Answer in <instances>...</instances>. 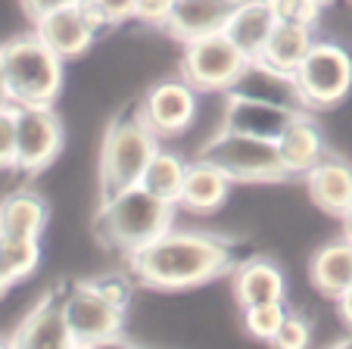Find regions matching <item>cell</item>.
<instances>
[{"label": "cell", "instance_id": "cell-1", "mask_svg": "<svg viewBox=\"0 0 352 349\" xmlns=\"http://www.w3.org/2000/svg\"><path fill=\"white\" fill-rule=\"evenodd\" d=\"M234 265V246L203 231L168 228L146 246L128 253V268L153 290H187L225 275Z\"/></svg>", "mask_w": 352, "mask_h": 349}, {"label": "cell", "instance_id": "cell-2", "mask_svg": "<svg viewBox=\"0 0 352 349\" xmlns=\"http://www.w3.org/2000/svg\"><path fill=\"white\" fill-rule=\"evenodd\" d=\"M175 206L172 200L146 191L144 184H131L103 197L97 212V237L107 246L122 253H134L175 228Z\"/></svg>", "mask_w": 352, "mask_h": 349}, {"label": "cell", "instance_id": "cell-3", "mask_svg": "<svg viewBox=\"0 0 352 349\" xmlns=\"http://www.w3.org/2000/svg\"><path fill=\"white\" fill-rule=\"evenodd\" d=\"M0 60L7 75L13 106H54L66 78V60L44 44L38 32L16 34L0 44Z\"/></svg>", "mask_w": 352, "mask_h": 349}, {"label": "cell", "instance_id": "cell-4", "mask_svg": "<svg viewBox=\"0 0 352 349\" xmlns=\"http://www.w3.org/2000/svg\"><path fill=\"white\" fill-rule=\"evenodd\" d=\"M162 140L146 128L140 112L119 116L116 122H109L103 147H100V191H103V197L140 184Z\"/></svg>", "mask_w": 352, "mask_h": 349}, {"label": "cell", "instance_id": "cell-5", "mask_svg": "<svg viewBox=\"0 0 352 349\" xmlns=\"http://www.w3.org/2000/svg\"><path fill=\"white\" fill-rule=\"evenodd\" d=\"M199 156L225 171L231 184L234 181H240V184H272V181L290 178L274 140L231 131V128H221L215 138H209L199 150Z\"/></svg>", "mask_w": 352, "mask_h": 349}, {"label": "cell", "instance_id": "cell-6", "mask_svg": "<svg viewBox=\"0 0 352 349\" xmlns=\"http://www.w3.org/2000/svg\"><path fill=\"white\" fill-rule=\"evenodd\" d=\"M250 56L225 32L184 41L181 78H187L199 94H225L237 85Z\"/></svg>", "mask_w": 352, "mask_h": 349}, {"label": "cell", "instance_id": "cell-7", "mask_svg": "<svg viewBox=\"0 0 352 349\" xmlns=\"http://www.w3.org/2000/svg\"><path fill=\"white\" fill-rule=\"evenodd\" d=\"M63 306H66V321L78 346H103V343L122 340L125 309L116 306L94 281L69 284Z\"/></svg>", "mask_w": 352, "mask_h": 349}, {"label": "cell", "instance_id": "cell-8", "mask_svg": "<svg viewBox=\"0 0 352 349\" xmlns=\"http://www.w3.org/2000/svg\"><path fill=\"white\" fill-rule=\"evenodd\" d=\"M296 81L306 94L309 109H331L346 100L352 87V56L333 41H315L306 60L299 63Z\"/></svg>", "mask_w": 352, "mask_h": 349}, {"label": "cell", "instance_id": "cell-9", "mask_svg": "<svg viewBox=\"0 0 352 349\" xmlns=\"http://www.w3.org/2000/svg\"><path fill=\"white\" fill-rule=\"evenodd\" d=\"M63 140L66 131L54 106H16V171H44L60 156Z\"/></svg>", "mask_w": 352, "mask_h": 349}, {"label": "cell", "instance_id": "cell-10", "mask_svg": "<svg viewBox=\"0 0 352 349\" xmlns=\"http://www.w3.org/2000/svg\"><path fill=\"white\" fill-rule=\"evenodd\" d=\"M197 94L199 91L187 78L160 81V85H153L146 91L138 112H140V119L146 122V128L160 140L178 138V134H184L187 128L193 125V119H197V109H199Z\"/></svg>", "mask_w": 352, "mask_h": 349}, {"label": "cell", "instance_id": "cell-11", "mask_svg": "<svg viewBox=\"0 0 352 349\" xmlns=\"http://www.w3.org/2000/svg\"><path fill=\"white\" fill-rule=\"evenodd\" d=\"M309 112H296L287 109L278 103H265V100H253L246 94L237 91H225V112H221V122L231 131H243L253 134V138H265V140H278L287 128L296 119H302Z\"/></svg>", "mask_w": 352, "mask_h": 349}, {"label": "cell", "instance_id": "cell-12", "mask_svg": "<svg viewBox=\"0 0 352 349\" xmlns=\"http://www.w3.org/2000/svg\"><path fill=\"white\" fill-rule=\"evenodd\" d=\"M231 91L246 94V97H253V100H265V103L287 106V109H296V112H309L306 94L299 87L296 72L272 66V63L262 60V56L246 63V69L240 72L237 85H234Z\"/></svg>", "mask_w": 352, "mask_h": 349}, {"label": "cell", "instance_id": "cell-13", "mask_svg": "<svg viewBox=\"0 0 352 349\" xmlns=\"http://www.w3.org/2000/svg\"><path fill=\"white\" fill-rule=\"evenodd\" d=\"M66 293H44L41 303L22 318V324L13 330L10 343L13 346H78L75 334L66 321Z\"/></svg>", "mask_w": 352, "mask_h": 349}, {"label": "cell", "instance_id": "cell-14", "mask_svg": "<svg viewBox=\"0 0 352 349\" xmlns=\"http://www.w3.org/2000/svg\"><path fill=\"white\" fill-rule=\"evenodd\" d=\"M34 32L44 38V44L50 50H56L63 60H75V56H85L94 47V41L100 38L91 28V22L85 19L78 3L72 7H63L56 13L44 16V19L34 22Z\"/></svg>", "mask_w": 352, "mask_h": 349}, {"label": "cell", "instance_id": "cell-15", "mask_svg": "<svg viewBox=\"0 0 352 349\" xmlns=\"http://www.w3.org/2000/svg\"><path fill=\"white\" fill-rule=\"evenodd\" d=\"M306 191L318 209L340 218L352 206V165L340 156H324L306 171Z\"/></svg>", "mask_w": 352, "mask_h": 349}, {"label": "cell", "instance_id": "cell-16", "mask_svg": "<svg viewBox=\"0 0 352 349\" xmlns=\"http://www.w3.org/2000/svg\"><path fill=\"white\" fill-rule=\"evenodd\" d=\"M234 0H175L168 32L184 44L193 38H206V34L225 32L228 19L234 13Z\"/></svg>", "mask_w": 352, "mask_h": 349}, {"label": "cell", "instance_id": "cell-17", "mask_svg": "<svg viewBox=\"0 0 352 349\" xmlns=\"http://www.w3.org/2000/svg\"><path fill=\"white\" fill-rule=\"evenodd\" d=\"M228 191H231V178L221 169H215L212 162H206L203 156H197L193 162H187L178 206L187 212H197V215H209V212L225 206Z\"/></svg>", "mask_w": 352, "mask_h": 349}, {"label": "cell", "instance_id": "cell-18", "mask_svg": "<svg viewBox=\"0 0 352 349\" xmlns=\"http://www.w3.org/2000/svg\"><path fill=\"white\" fill-rule=\"evenodd\" d=\"M274 25H278V19H274V13L268 10L265 0H246V3L234 7L231 19H228V25H225V34L250 60H256V56H262V50H265Z\"/></svg>", "mask_w": 352, "mask_h": 349}, {"label": "cell", "instance_id": "cell-19", "mask_svg": "<svg viewBox=\"0 0 352 349\" xmlns=\"http://www.w3.org/2000/svg\"><path fill=\"white\" fill-rule=\"evenodd\" d=\"M274 144H278L280 162H284L287 175H302V178H306V171L315 169V165L327 156L324 153V134L318 131V125H315L309 116H302V119L293 122Z\"/></svg>", "mask_w": 352, "mask_h": 349}, {"label": "cell", "instance_id": "cell-20", "mask_svg": "<svg viewBox=\"0 0 352 349\" xmlns=\"http://www.w3.org/2000/svg\"><path fill=\"white\" fill-rule=\"evenodd\" d=\"M231 290L237 297L240 309L253 303H268V299H284L287 293V281L284 271L268 259H246L234 268V281Z\"/></svg>", "mask_w": 352, "mask_h": 349}, {"label": "cell", "instance_id": "cell-21", "mask_svg": "<svg viewBox=\"0 0 352 349\" xmlns=\"http://www.w3.org/2000/svg\"><path fill=\"white\" fill-rule=\"evenodd\" d=\"M309 277L315 290L331 299H340L352 287V240L340 237L333 244H324L309 262Z\"/></svg>", "mask_w": 352, "mask_h": 349}, {"label": "cell", "instance_id": "cell-22", "mask_svg": "<svg viewBox=\"0 0 352 349\" xmlns=\"http://www.w3.org/2000/svg\"><path fill=\"white\" fill-rule=\"evenodd\" d=\"M50 206L34 191H16L0 200V234L3 237H38L44 234Z\"/></svg>", "mask_w": 352, "mask_h": 349}, {"label": "cell", "instance_id": "cell-23", "mask_svg": "<svg viewBox=\"0 0 352 349\" xmlns=\"http://www.w3.org/2000/svg\"><path fill=\"white\" fill-rule=\"evenodd\" d=\"M315 25H299V22H278L268 38L265 50H262V60H268L272 66L287 69V72H296L299 63L306 60V53L315 44Z\"/></svg>", "mask_w": 352, "mask_h": 349}, {"label": "cell", "instance_id": "cell-24", "mask_svg": "<svg viewBox=\"0 0 352 349\" xmlns=\"http://www.w3.org/2000/svg\"><path fill=\"white\" fill-rule=\"evenodd\" d=\"M184 175H187V162L178 156V153L172 150H156V156L150 159V165H146L144 178H140V184L146 187V191L160 193V197L172 200V203H178L181 200V187H184Z\"/></svg>", "mask_w": 352, "mask_h": 349}, {"label": "cell", "instance_id": "cell-25", "mask_svg": "<svg viewBox=\"0 0 352 349\" xmlns=\"http://www.w3.org/2000/svg\"><path fill=\"white\" fill-rule=\"evenodd\" d=\"M0 265L13 281H25L41 265L38 237H0Z\"/></svg>", "mask_w": 352, "mask_h": 349}, {"label": "cell", "instance_id": "cell-26", "mask_svg": "<svg viewBox=\"0 0 352 349\" xmlns=\"http://www.w3.org/2000/svg\"><path fill=\"white\" fill-rule=\"evenodd\" d=\"M287 318V306L284 299H268V303H253L243 306V328L250 337L262 343H272L278 337L280 324Z\"/></svg>", "mask_w": 352, "mask_h": 349}, {"label": "cell", "instance_id": "cell-27", "mask_svg": "<svg viewBox=\"0 0 352 349\" xmlns=\"http://www.w3.org/2000/svg\"><path fill=\"white\" fill-rule=\"evenodd\" d=\"M265 3L278 22H299V25H318L324 10L321 0H265Z\"/></svg>", "mask_w": 352, "mask_h": 349}, {"label": "cell", "instance_id": "cell-28", "mask_svg": "<svg viewBox=\"0 0 352 349\" xmlns=\"http://www.w3.org/2000/svg\"><path fill=\"white\" fill-rule=\"evenodd\" d=\"M0 171H16V106H0Z\"/></svg>", "mask_w": 352, "mask_h": 349}, {"label": "cell", "instance_id": "cell-29", "mask_svg": "<svg viewBox=\"0 0 352 349\" xmlns=\"http://www.w3.org/2000/svg\"><path fill=\"white\" fill-rule=\"evenodd\" d=\"M274 346L280 349H302L312 343V328H309V321L302 315H293V312H287L284 324H280L278 337H274Z\"/></svg>", "mask_w": 352, "mask_h": 349}, {"label": "cell", "instance_id": "cell-30", "mask_svg": "<svg viewBox=\"0 0 352 349\" xmlns=\"http://www.w3.org/2000/svg\"><path fill=\"white\" fill-rule=\"evenodd\" d=\"M172 10H175V0H138L134 19L146 22V25H168Z\"/></svg>", "mask_w": 352, "mask_h": 349}, {"label": "cell", "instance_id": "cell-31", "mask_svg": "<svg viewBox=\"0 0 352 349\" xmlns=\"http://www.w3.org/2000/svg\"><path fill=\"white\" fill-rule=\"evenodd\" d=\"M78 7H81V13H85V19L91 22V28L97 34H103V32H109V28L116 25L113 22V16L107 13V10L100 7L97 0H78Z\"/></svg>", "mask_w": 352, "mask_h": 349}, {"label": "cell", "instance_id": "cell-32", "mask_svg": "<svg viewBox=\"0 0 352 349\" xmlns=\"http://www.w3.org/2000/svg\"><path fill=\"white\" fill-rule=\"evenodd\" d=\"M19 3H22V10H25L28 19L38 22V19H44V16L56 13V10H63V7H72V3H78V0H19Z\"/></svg>", "mask_w": 352, "mask_h": 349}, {"label": "cell", "instance_id": "cell-33", "mask_svg": "<svg viewBox=\"0 0 352 349\" xmlns=\"http://www.w3.org/2000/svg\"><path fill=\"white\" fill-rule=\"evenodd\" d=\"M103 293H107L109 299H113L116 306H122V309H128V297H131V287H128L125 277H100V281H94Z\"/></svg>", "mask_w": 352, "mask_h": 349}, {"label": "cell", "instance_id": "cell-34", "mask_svg": "<svg viewBox=\"0 0 352 349\" xmlns=\"http://www.w3.org/2000/svg\"><path fill=\"white\" fill-rule=\"evenodd\" d=\"M97 3L113 16L116 25L125 22V19H134V7H138V0H97Z\"/></svg>", "mask_w": 352, "mask_h": 349}, {"label": "cell", "instance_id": "cell-35", "mask_svg": "<svg viewBox=\"0 0 352 349\" xmlns=\"http://www.w3.org/2000/svg\"><path fill=\"white\" fill-rule=\"evenodd\" d=\"M337 306H340V318H343V321H346V328L352 330V287L346 290L343 297L337 299Z\"/></svg>", "mask_w": 352, "mask_h": 349}, {"label": "cell", "instance_id": "cell-36", "mask_svg": "<svg viewBox=\"0 0 352 349\" xmlns=\"http://www.w3.org/2000/svg\"><path fill=\"white\" fill-rule=\"evenodd\" d=\"M10 103V91H7V75H3V60H0V106Z\"/></svg>", "mask_w": 352, "mask_h": 349}, {"label": "cell", "instance_id": "cell-37", "mask_svg": "<svg viewBox=\"0 0 352 349\" xmlns=\"http://www.w3.org/2000/svg\"><path fill=\"white\" fill-rule=\"evenodd\" d=\"M340 222H343V237L352 240V206L343 212V215H340Z\"/></svg>", "mask_w": 352, "mask_h": 349}, {"label": "cell", "instance_id": "cell-38", "mask_svg": "<svg viewBox=\"0 0 352 349\" xmlns=\"http://www.w3.org/2000/svg\"><path fill=\"white\" fill-rule=\"evenodd\" d=\"M13 284H16V281L7 275V271H3V265H0V297H3V293H7V290L13 287Z\"/></svg>", "mask_w": 352, "mask_h": 349}, {"label": "cell", "instance_id": "cell-39", "mask_svg": "<svg viewBox=\"0 0 352 349\" xmlns=\"http://www.w3.org/2000/svg\"><path fill=\"white\" fill-rule=\"evenodd\" d=\"M234 3H246V0H234Z\"/></svg>", "mask_w": 352, "mask_h": 349}, {"label": "cell", "instance_id": "cell-40", "mask_svg": "<svg viewBox=\"0 0 352 349\" xmlns=\"http://www.w3.org/2000/svg\"><path fill=\"white\" fill-rule=\"evenodd\" d=\"M321 3H331V0H321Z\"/></svg>", "mask_w": 352, "mask_h": 349}, {"label": "cell", "instance_id": "cell-41", "mask_svg": "<svg viewBox=\"0 0 352 349\" xmlns=\"http://www.w3.org/2000/svg\"><path fill=\"white\" fill-rule=\"evenodd\" d=\"M0 237H3V234H0Z\"/></svg>", "mask_w": 352, "mask_h": 349}]
</instances>
